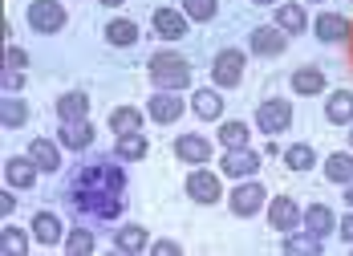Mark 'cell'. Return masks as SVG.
Masks as SVG:
<instances>
[{"mask_svg": "<svg viewBox=\"0 0 353 256\" xmlns=\"http://www.w3.org/2000/svg\"><path fill=\"white\" fill-rule=\"evenodd\" d=\"M70 208L81 219H118L126 212V171L122 159L90 163L70 183Z\"/></svg>", "mask_w": 353, "mask_h": 256, "instance_id": "1", "label": "cell"}, {"mask_svg": "<svg viewBox=\"0 0 353 256\" xmlns=\"http://www.w3.org/2000/svg\"><path fill=\"white\" fill-rule=\"evenodd\" d=\"M146 73H150V81L159 86V90H187L191 86V61L175 53V49H159L150 61H146Z\"/></svg>", "mask_w": 353, "mask_h": 256, "instance_id": "2", "label": "cell"}, {"mask_svg": "<svg viewBox=\"0 0 353 256\" xmlns=\"http://www.w3.org/2000/svg\"><path fill=\"white\" fill-rule=\"evenodd\" d=\"M228 208H232V216H240V219H252L256 212H264L268 208V187L256 179H240L232 191H228Z\"/></svg>", "mask_w": 353, "mask_h": 256, "instance_id": "3", "label": "cell"}, {"mask_svg": "<svg viewBox=\"0 0 353 256\" xmlns=\"http://www.w3.org/2000/svg\"><path fill=\"white\" fill-rule=\"evenodd\" d=\"M25 21H29V29H33V33L53 37V33H61V29H65L70 12H65V4H61V0H29Z\"/></svg>", "mask_w": 353, "mask_h": 256, "instance_id": "4", "label": "cell"}, {"mask_svg": "<svg viewBox=\"0 0 353 256\" xmlns=\"http://www.w3.org/2000/svg\"><path fill=\"white\" fill-rule=\"evenodd\" d=\"M288 126H292V102H288V98H264V102L256 106V130H260V135L276 139Z\"/></svg>", "mask_w": 353, "mask_h": 256, "instance_id": "5", "label": "cell"}, {"mask_svg": "<svg viewBox=\"0 0 353 256\" xmlns=\"http://www.w3.org/2000/svg\"><path fill=\"white\" fill-rule=\"evenodd\" d=\"M244 66H248V53L244 49H219L212 61V86L219 90H232L244 81Z\"/></svg>", "mask_w": 353, "mask_h": 256, "instance_id": "6", "label": "cell"}, {"mask_svg": "<svg viewBox=\"0 0 353 256\" xmlns=\"http://www.w3.org/2000/svg\"><path fill=\"white\" fill-rule=\"evenodd\" d=\"M183 191H187L191 204H203V208H212V204H219V195H228L223 183H219V175L208 171V167H195V171L187 175V183H183Z\"/></svg>", "mask_w": 353, "mask_h": 256, "instance_id": "7", "label": "cell"}, {"mask_svg": "<svg viewBox=\"0 0 353 256\" xmlns=\"http://www.w3.org/2000/svg\"><path fill=\"white\" fill-rule=\"evenodd\" d=\"M256 171H260V150H252V146H232L219 155V175H228V179H252Z\"/></svg>", "mask_w": 353, "mask_h": 256, "instance_id": "8", "label": "cell"}, {"mask_svg": "<svg viewBox=\"0 0 353 256\" xmlns=\"http://www.w3.org/2000/svg\"><path fill=\"white\" fill-rule=\"evenodd\" d=\"M248 49H252V57H281L288 49V33L276 25H256L248 33Z\"/></svg>", "mask_w": 353, "mask_h": 256, "instance_id": "9", "label": "cell"}, {"mask_svg": "<svg viewBox=\"0 0 353 256\" xmlns=\"http://www.w3.org/2000/svg\"><path fill=\"white\" fill-rule=\"evenodd\" d=\"M183 110H187V102L179 98L175 90H159V94L146 98V118H154V126H171V122H179Z\"/></svg>", "mask_w": 353, "mask_h": 256, "instance_id": "10", "label": "cell"}, {"mask_svg": "<svg viewBox=\"0 0 353 256\" xmlns=\"http://www.w3.org/2000/svg\"><path fill=\"white\" fill-rule=\"evenodd\" d=\"M305 224V212L296 208V199L292 195H272L268 199V228H276V232H296Z\"/></svg>", "mask_w": 353, "mask_h": 256, "instance_id": "11", "label": "cell"}, {"mask_svg": "<svg viewBox=\"0 0 353 256\" xmlns=\"http://www.w3.org/2000/svg\"><path fill=\"white\" fill-rule=\"evenodd\" d=\"M37 175H41V167L29 159V150H25V155H8V159H4V183H8V187H17V191H33Z\"/></svg>", "mask_w": 353, "mask_h": 256, "instance_id": "12", "label": "cell"}, {"mask_svg": "<svg viewBox=\"0 0 353 256\" xmlns=\"http://www.w3.org/2000/svg\"><path fill=\"white\" fill-rule=\"evenodd\" d=\"M187 25H191V17L187 12H175V8H154L150 12V29H154L159 41H183V37L191 33Z\"/></svg>", "mask_w": 353, "mask_h": 256, "instance_id": "13", "label": "cell"}, {"mask_svg": "<svg viewBox=\"0 0 353 256\" xmlns=\"http://www.w3.org/2000/svg\"><path fill=\"white\" fill-rule=\"evenodd\" d=\"M29 232H33V240L41 244V248H57V244L65 240V224H61L57 212H49V208L29 219Z\"/></svg>", "mask_w": 353, "mask_h": 256, "instance_id": "14", "label": "cell"}, {"mask_svg": "<svg viewBox=\"0 0 353 256\" xmlns=\"http://www.w3.org/2000/svg\"><path fill=\"white\" fill-rule=\"evenodd\" d=\"M272 25H276V29H284L288 37L309 33V29H313V25H309V12H305L296 0H284V4H276V8H272Z\"/></svg>", "mask_w": 353, "mask_h": 256, "instance_id": "15", "label": "cell"}, {"mask_svg": "<svg viewBox=\"0 0 353 256\" xmlns=\"http://www.w3.org/2000/svg\"><path fill=\"white\" fill-rule=\"evenodd\" d=\"M171 146H175V159H179V163H191V167L212 163V143H208L203 135H179Z\"/></svg>", "mask_w": 353, "mask_h": 256, "instance_id": "16", "label": "cell"}, {"mask_svg": "<svg viewBox=\"0 0 353 256\" xmlns=\"http://www.w3.org/2000/svg\"><path fill=\"white\" fill-rule=\"evenodd\" d=\"M313 33H317V41H325V45H341V41H350L353 25L341 17V12H317Z\"/></svg>", "mask_w": 353, "mask_h": 256, "instance_id": "17", "label": "cell"}, {"mask_svg": "<svg viewBox=\"0 0 353 256\" xmlns=\"http://www.w3.org/2000/svg\"><path fill=\"white\" fill-rule=\"evenodd\" d=\"M325 70H317V66H301V70H292V77H288V90L296 94V98H317V94H325Z\"/></svg>", "mask_w": 353, "mask_h": 256, "instance_id": "18", "label": "cell"}, {"mask_svg": "<svg viewBox=\"0 0 353 256\" xmlns=\"http://www.w3.org/2000/svg\"><path fill=\"white\" fill-rule=\"evenodd\" d=\"M114 253H146L150 248V232L142 228V224H122V228H114Z\"/></svg>", "mask_w": 353, "mask_h": 256, "instance_id": "19", "label": "cell"}, {"mask_svg": "<svg viewBox=\"0 0 353 256\" xmlns=\"http://www.w3.org/2000/svg\"><path fill=\"white\" fill-rule=\"evenodd\" d=\"M191 110H195V118H203V122H219V118H223L219 86H203V90H195V94H191Z\"/></svg>", "mask_w": 353, "mask_h": 256, "instance_id": "20", "label": "cell"}, {"mask_svg": "<svg viewBox=\"0 0 353 256\" xmlns=\"http://www.w3.org/2000/svg\"><path fill=\"white\" fill-rule=\"evenodd\" d=\"M29 159H33L45 175H57V171H61V143H53V139H33V143H29Z\"/></svg>", "mask_w": 353, "mask_h": 256, "instance_id": "21", "label": "cell"}, {"mask_svg": "<svg viewBox=\"0 0 353 256\" xmlns=\"http://www.w3.org/2000/svg\"><path fill=\"white\" fill-rule=\"evenodd\" d=\"M281 248H284V253L317 256V253H325V236L309 232V228H296V232H284V236H281Z\"/></svg>", "mask_w": 353, "mask_h": 256, "instance_id": "22", "label": "cell"}, {"mask_svg": "<svg viewBox=\"0 0 353 256\" xmlns=\"http://www.w3.org/2000/svg\"><path fill=\"white\" fill-rule=\"evenodd\" d=\"M53 110H57L61 122H81V118H90V94L85 90H70V94H61L53 102Z\"/></svg>", "mask_w": 353, "mask_h": 256, "instance_id": "23", "label": "cell"}, {"mask_svg": "<svg viewBox=\"0 0 353 256\" xmlns=\"http://www.w3.org/2000/svg\"><path fill=\"white\" fill-rule=\"evenodd\" d=\"M29 118H33V110H29L25 98L8 94V98L0 102V126H4V130H25V126H29Z\"/></svg>", "mask_w": 353, "mask_h": 256, "instance_id": "24", "label": "cell"}, {"mask_svg": "<svg viewBox=\"0 0 353 256\" xmlns=\"http://www.w3.org/2000/svg\"><path fill=\"white\" fill-rule=\"evenodd\" d=\"M57 143L65 146V150H85V146H94V126H90V118H81V122H61Z\"/></svg>", "mask_w": 353, "mask_h": 256, "instance_id": "25", "label": "cell"}, {"mask_svg": "<svg viewBox=\"0 0 353 256\" xmlns=\"http://www.w3.org/2000/svg\"><path fill=\"white\" fill-rule=\"evenodd\" d=\"M325 118L333 126H353V90H333L325 98Z\"/></svg>", "mask_w": 353, "mask_h": 256, "instance_id": "26", "label": "cell"}, {"mask_svg": "<svg viewBox=\"0 0 353 256\" xmlns=\"http://www.w3.org/2000/svg\"><path fill=\"white\" fill-rule=\"evenodd\" d=\"M150 155V143H146V135L134 130V135H118L114 139V159H122V163H142Z\"/></svg>", "mask_w": 353, "mask_h": 256, "instance_id": "27", "label": "cell"}, {"mask_svg": "<svg viewBox=\"0 0 353 256\" xmlns=\"http://www.w3.org/2000/svg\"><path fill=\"white\" fill-rule=\"evenodd\" d=\"M29 248H33V232H25L17 224L0 228V253L4 256H29Z\"/></svg>", "mask_w": 353, "mask_h": 256, "instance_id": "28", "label": "cell"}, {"mask_svg": "<svg viewBox=\"0 0 353 256\" xmlns=\"http://www.w3.org/2000/svg\"><path fill=\"white\" fill-rule=\"evenodd\" d=\"M325 179L337 183V187H345V183H353V150H333L329 159H325Z\"/></svg>", "mask_w": 353, "mask_h": 256, "instance_id": "29", "label": "cell"}, {"mask_svg": "<svg viewBox=\"0 0 353 256\" xmlns=\"http://www.w3.org/2000/svg\"><path fill=\"white\" fill-rule=\"evenodd\" d=\"M281 159H284V167H288V171H296V175H305V171H313V167H317V150H313L309 143L284 146Z\"/></svg>", "mask_w": 353, "mask_h": 256, "instance_id": "30", "label": "cell"}, {"mask_svg": "<svg viewBox=\"0 0 353 256\" xmlns=\"http://www.w3.org/2000/svg\"><path fill=\"white\" fill-rule=\"evenodd\" d=\"M142 118H146V110L139 106H114L110 110V130L114 135H134V130H142Z\"/></svg>", "mask_w": 353, "mask_h": 256, "instance_id": "31", "label": "cell"}, {"mask_svg": "<svg viewBox=\"0 0 353 256\" xmlns=\"http://www.w3.org/2000/svg\"><path fill=\"white\" fill-rule=\"evenodd\" d=\"M139 25L134 21H126V17H114L106 25V41L114 45V49H130V45H139Z\"/></svg>", "mask_w": 353, "mask_h": 256, "instance_id": "32", "label": "cell"}, {"mask_svg": "<svg viewBox=\"0 0 353 256\" xmlns=\"http://www.w3.org/2000/svg\"><path fill=\"white\" fill-rule=\"evenodd\" d=\"M301 228H309V232H317V236H329V232H337V216H333V208H325V204H309Z\"/></svg>", "mask_w": 353, "mask_h": 256, "instance_id": "33", "label": "cell"}, {"mask_svg": "<svg viewBox=\"0 0 353 256\" xmlns=\"http://www.w3.org/2000/svg\"><path fill=\"white\" fill-rule=\"evenodd\" d=\"M219 146H223V150H232V146H252V130H248V122H240V118L219 122Z\"/></svg>", "mask_w": 353, "mask_h": 256, "instance_id": "34", "label": "cell"}, {"mask_svg": "<svg viewBox=\"0 0 353 256\" xmlns=\"http://www.w3.org/2000/svg\"><path fill=\"white\" fill-rule=\"evenodd\" d=\"M98 248V240H94V232L90 228H73V232H65V253L73 256H85Z\"/></svg>", "mask_w": 353, "mask_h": 256, "instance_id": "35", "label": "cell"}, {"mask_svg": "<svg viewBox=\"0 0 353 256\" xmlns=\"http://www.w3.org/2000/svg\"><path fill=\"white\" fill-rule=\"evenodd\" d=\"M183 12H187L191 21H215L219 0H183Z\"/></svg>", "mask_w": 353, "mask_h": 256, "instance_id": "36", "label": "cell"}, {"mask_svg": "<svg viewBox=\"0 0 353 256\" xmlns=\"http://www.w3.org/2000/svg\"><path fill=\"white\" fill-rule=\"evenodd\" d=\"M4 70H29V53L17 49V45H8L4 49Z\"/></svg>", "mask_w": 353, "mask_h": 256, "instance_id": "37", "label": "cell"}, {"mask_svg": "<svg viewBox=\"0 0 353 256\" xmlns=\"http://www.w3.org/2000/svg\"><path fill=\"white\" fill-rule=\"evenodd\" d=\"M25 90V70H4V94Z\"/></svg>", "mask_w": 353, "mask_h": 256, "instance_id": "38", "label": "cell"}, {"mask_svg": "<svg viewBox=\"0 0 353 256\" xmlns=\"http://www.w3.org/2000/svg\"><path fill=\"white\" fill-rule=\"evenodd\" d=\"M0 212H4V216L17 212V187H4V191H0Z\"/></svg>", "mask_w": 353, "mask_h": 256, "instance_id": "39", "label": "cell"}, {"mask_svg": "<svg viewBox=\"0 0 353 256\" xmlns=\"http://www.w3.org/2000/svg\"><path fill=\"white\" fill-rule=\"evenodd\" d=\"M337 232H341V240H345V244H353V208L345 212V219H337Z\"/></svg>", "mask_w": 353, "mask_h": 256, "instance_id": "40", "label": "cell"}, {"mask_svg": "<svg viewBox=\"0 0 353 256\" xmlns=\"http://www.w3.org/2000/svg\"><path fill=\"white\" fill-rule=\"evenodd\" d=\"M150 248H154V253H163V256H179V253H183V248H179L175 240H154Z\"/></svg>", "mask_w": 353, "mask_h": 256, "instance_id": "41", "label": "cell"}, {"mask_svg": "<svg viewBox=\"0 0 353 256\" xmlns=\"http://www.w3.org/2000/svg\"><path fill=\"white\" fill-rule=\"evenodd\" d=\"M252 4H260V8H276V4H284V0H252Z\"/></svg>", "mask_w": 353, "mask_h": 256, "instance_id": "42", "label": "cell"}, {"mask_svg": "<svg viewBox=\"0 0 353 256\" xmlns=\"http://www.w3.org/2000/svg\"><path fill=\"white\" fill-rule=\"evenodd\" d=\"M345 204L353 208V183H345Z\"/></svg>", "mask_w": 353, "mask_h": 256, "instance_id": "43", "label": "cell"}, {"mask_svg": "<svg viewBox=\"0 0 353 256\" xmlns=\"http://www.w3.org/2000/svg\"><path fill=\"white\" fill-rule=\"evenodd\" d=\"M98 4H106V8H118V4H126V0H98Z\"/></svg>", "mask_w": 353, "mask_h": 256, "instance_id": "44", "label": "cell"}, {"mask_svg": "<svg viewBox=\"0 0 353 256\" xmlns=\"http://www.w3.org/2000/svg\"><path fill=\"white\" fill-rule=\"evenodd\" d=\"M350 150H353V126H350Z\"/></svg>", "mask_w": 353, "mask_h": 256, "instance_id": "45", "label": "cell"}, {"mask_svg": "<svg viewBox=\"0 0 353 256\" xmlns=\"http://www.w3.org/2000/svg\"><path fill=\"white\" fill-rule=\"evenodd\" d=\"M309 4H321V0H309Z\"/></svg>", "mask_w": 353, "mask_h": 256, "instance_id": "46", "label": "cell"}]
</instances>
